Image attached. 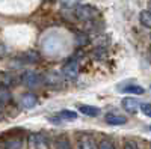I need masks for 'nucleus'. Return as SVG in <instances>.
Segmentation results:
<instances>
[{"instance_id": "f257e3e1", "label": "nucleus", "mask_w": 151, "mask_h": 149, "mask_svg": "<svg viewBox=\"0 0 151 149\" xmlns=\"http://www.w3.org/2000/svg\"><path fill=\"white\" fill-rule=\"evenodd\" d=\"M74 15L80 21H92L98 17V9L91 5H80L76 8Z\"/></svg>"}, {"instance_id": "f03ea898", "label": "nucleus", "mask_w": 151, "mask_h": 149, "mask_svg": "<svg viewBox=\"0 0 151 149\" xmlns=\"http://www.w3.org/2000/svg\"><path fill=\"white\" fill-rule=\"evenodd\" d=\"M77 149H98V145L95 142V137L89 133H80L77 135V142H76Z\"/></svg>"}, {"instance_id": "7ed1b4c3", "label": "nucleus", "mask_w": 151, "mask_h": 149, "mask_svg": "<svg viewBox=\"0 0 151 149\" xmlns=\"http://www.w3.org/2000/svg\"><path fill=\"white\" fill-rule=\"evenodd\" d=\"M27 146L30 149H48V139L41 133H33L27 137Z\"/></svg>"}, {"instance_id": "20e7f679", "label": "nucleus", "mask_w": 151, "mask_h": 149, "mask_svg": "<svg viewBox=\"0 0 151 149\" xmlns=\"http://www.w3.org/2000/svg\"><path fill=\"white\" fill-rule=\"evenodd\" d=\"M21 81L27 86V88H38L44 83V78L41 74L33 72V71H27L21 76Z\"/></svg>"}, {"instance_id": "39448f33", "label": "nucleus", "mask_w": 151, "mask_h": 149, "mask_svg": "<svg viewBox=\"0 0 151 149\" xmlns=\"http://www.w3.org/2000/svg\"><path fill=\"white\" fill-rule=\"evenodd\" d=\"M62 74H64V77H67L68 80H76L79 77V62L77 60H68L67 63L62 66Z\"/></svg>"}, {"instance_id": "423d86ee", "label": "nucleus", "mask_w": 151, "mask_h": 149, "mask_svg": "<svg viewBox=\"0 0 151 149\" xmlns=\"http://www.w3.org/2000/svg\"><path fill=\"white\" fill-rule=\"evenodd\" d=\"M24 146V139L23 137H9L3 139L2 142V149H23Z\"/></svg>"}, {"instance_id": "0eeeda50", "label": "nucleus", "mask_w": 151, "mask_h": 149, "mask_svg": "<svg viewBox=\"0 0 151 149\" xmlns=\"http://www.w3.org/2000/svg\"><path fill=\"white\" fill-rule=\"evenodd\" d=\"M121 106H122V108H124V110H127L129 113H136V111L141 108L139 101H137L136 98H132V96L124 98L122 101H121Z\"/></svg>"}, {"instance_id": "6e6552de", "label": "nucleus", "mask_w": 151, "mask_h": 149, "mask_svg": "<svg viewBox=\"0 0 151 149\" xmlns=\"http://www.w3.org/2000/svg\"><path fill=\"white\" fill-rule=\"evenodd\" d=\"M104 120H106V123L113 125V127H119V125H125L127 123V118L122 115H118V113H107L104 116Z\"/></svg>"}, {"instance_id": "1a4fd4ad", "label": "nucleus", "mask_w": 151, "mask_h": 149, "mask_svg": "<svg viewBox=\"0 0 151 149\" xmlns=\"http://www.w3.org/2000/svg\"><path fill=\"white\" fill-rule=\"evenodd\" d=\"M20 104L23 106V108H33L36 104H38V96L35 93H23L21 98H20Z\"/></svg>"}, {"instance_id": "9d476101", "label": "nucleus", "mask_w": 151, "mask_h": 149, "mask_svg": "<svg viewBox=\"0 0 151 149\" xmlns=\"http://www.w3.org/2000/svg\"><path fill=\"white\" fill-rule=\"evenodd\" d=\"M79 111L85 116H89V118H95V116H100L101 110L95 106H89V104H82L79 106Z\"/></svg>"}, {"instance_id": "9b49d317", "label": "nucleus", "mask_w": 151, "mask_h": 149, "mask_svg": "<svg viewBox=\"0 0 151 149\" xmlns=\"http://www.w3.org/2000/svg\"><path fill=\"white\" fill-rule=\"evenodd\" d=\"M56 149H71V142L68 139V135L59 134L56 137Z\"/></svg>"}, {"instance_id": "f8f14e48", "label": "nucleus", "mask_w": 151, "mask_h": 149, "mask_svg": "<svg viewBox=\"0 0 151 149\" xmlns=\"http://www.w3.org/2000/svg\"><path fill=\"white\" fill-rule=\"evenodd\" d=\"M11 98H12L11 89L8 88V86H3L2 84V88H0V104H2V107H5V104L9 101Z\"/></svg>"}, {"instance_id": "ddd939ff", "label": "nucleus", "mask_w": 151, "mask_h": 149, "mask_svg": "<svg viewBox=\"0 0 151 149\" xmlns=\"http://www.w3.org/2000/svg\"><path fill=\"white\" fill-rule=\"evenodd\" d=\"M21 60H24L26 63H35V62L40 60V54H38L36 51H26L24 54L20 56Z\"/></svg>"}, {"instance_id": "4468645a", "label": "nucleus", "mask_w": 151, "mask_h": 149, "mask_svg": "<svg viewBox=\"0 0 151 149\" xmlns=\"http://www.w3.org/2000/svg\"><path fill=\"white\" fill-rule=\"evenodd\" d=\"M139 21L142 26L151 29V11H141L139 14Z\"/></svg>"}, {"instance_id": "2eb2a0df", "label": "nucleus", "mask_w": 151, "mask_h": 149, "mask_svg": "<svg viewBox=\"0 0 151 149\" xmlns=\"http://www.w3.org/2000/svg\"><path fill=\"white\" fill-rule=\"evenodd\" d=\"M122 92L124 93H132V95H142L145 91L139 84H130V86H127V88H124Z\"/></svg>"}, {"instance_id": "dca6fc26", "label": "nucleus", "mask_w": 151, "mask_h": 149, "mask_svg": "<svg viewBox=\"0 0 151 149\" xmlns=\"http://www.w3.org/2000/svg\"><path fill=\"white\" fill-rule=\"evenodd\" d=\"M58 116L60 119H65V120H74V119H77V113L73 111V110H67V108L58 111Z\"/></svg>"}, {"instance_id": "f3484780", "label": "nucleus", "mask_w": 151, "mask_h": 149, "mask_svg": "<svg viewBox=\"0 0 151 149\" xmlns=\"http://www.w3.org/2000/svg\"><path fill=\"white\" fill-rule=\"evenodd\" d=\"M59 3L64 6V8H67V9H71V8H77V6H80L79 3H80V0H59Z\"/></svg>"}, {"instance_id": "a211bd4d", "label": "nucleus", "mask_w": 151, "mask_h": 149, "mask_svg": "<svg viewBox=\"0 0 151 149\" xmlns=\"http://www.w3.org/2000/svg\"><path fill=\"white\" fill-rule=\"evenodd\" d=\"M98 149H115V145H113L110 140L104 139V140H101V142H100V145H98Z\"/></svg>"}, {"instance_id": "6ab92c4d", "label": "nucleus", "mask_w": 151, "mask_h": 149, "mask_svg": "<svg viewBox=\"0 0 151 149\" xmlns=\"http://www.w3.org/2000/svg\"><path fill=\"white\" fill-rule=\"evenodd\" d=\"M12 83H14V78H12V76H8V72H3V74H2V84H3V86H11Z\"/></svg>"}, {"instance_id": "aec40b11", "label": "nucleus", "mask_w": 151, "mask_h": 149, "mask_svg": "<svg viewBox=\"0 0 151 149\" xmlns=\"http://www.w3.org/2000/svg\"><path fill=\"white\" fill-rule=\"evenodd\" d=\"M141 110H142V113L148 118H151V103H145L141 106Z\"/></svg>"}, {"instance_id": "412c9836", "label": "nucleus", "mask_w": 151, "mask_h": 149, "mask_svg": "<svg viewBox=\"0 0 151 149\" xmlns=\"http://www.w3.org/2000/svg\"><path fill=\"white\" fill-rule=\"evenodd\" d=\"M88 42H89V39H88V36H86V35L77 33V44H79V45H86Z\"/></svg>"}, {"instance_id": "4be33fe9", "label": "nucleus", "mask_w": 151, "mask_h": 149, "mask_svg": "<svg viewBox=\"0 0 151 149\" xmlns=\"http://www.w3.org/2000/svg\"><path fill=\"white\" fill-rule=\"evenodd\" d=\"M124 149H137V145L134 143V142H130V140H127L124 143Z\"/></svg>"}, {"instance_id": "5701e85b", "label": "nucleus", "mask_w": 151, "mask_h": 149, "mask_svg": "<svg viewBox=\"0 0 151 149\" xmlns=\"http://www.w3.org/2000/svg\"><path fill=\"white\" fill-rule=\"evenodd\" d=\"M48 120L52 122V123H60V120H62V119L56 115V116H50V118H48Z\"/></svg>"}, {"instance_id": "b1692460", "label": "nucleus", "mask_w": 151, "mask_h": 149, "mask_svg": "<svg viewBox=\"0 0 151 149\" xmlns=\"http://www.w3.org/2000/svg\"><path fill=\"white\" fill-rule=\"evenodd\" d=\"M148 11H151V0H150V3H148Z\"/></svg>"}, {"instance_id": "393cba45", "label": "nucleus", "mask_w": 151, "mask_h": 149, "mask_svg": "<svg viewBox=\"0 0 151 149\" xmlns=\"http://www.w3.org/2000/svg\"><path fill=\"white\" fill-rule=\"evenodd\" d=\"M150 128H151V127H150Z\"/></svg>"}]
</instances>
